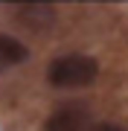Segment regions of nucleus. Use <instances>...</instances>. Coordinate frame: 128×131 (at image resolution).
<instances>
[{
	"label": "nucleus",
	"mask_w": 128,
	"mask_h": 131,
	"mask_svg": "<svg viewBox=\"0 0 128 131\" xmlns=\"http://www.w3.org/2000/svg\"><path fill=\"white\" fill-rule=\"evenodd\" d=\"M15 20L29 32H47L55 26V9L47 3H24L15 6Z\"/></svg>",
	"instance_id": "3"
},
{
	"label": "nucleus",
	"mask_w": 128,
	"mask_h": 131,
	"mask_svg": "<svg viewBox=\"0 0 128 131\" xmlns=\"http://www.w3.org/2000/svg\"><path fill=\"white\" fill-rule=\"evenodd\" d=\"M85 131H125V128L114 125V122H90V125H87Z\"/></svg>",
	"instance_id": "5"
},
{
	"label": "nucleus",
	"mask_w": 128,
	"mask_h": 131,
	"mask_svg": "<svg viewBox=\"0 0 128 131\" xmlns=\"http://www.w3.org/2000/svg\"><path fill=\"white\" fill-rule=\"evenodd\" d=\"M99 76V64L85 52H67L50 61L47 67V82L58 90H70V88H87L93 84V79Z\"/></svg>",
	"instance_id": "1"
},
{
	"label": "nucleus",
	"mask_w": 128,
	"mask_h": 131,
	"mask_svg": "<svg viewBox=\"0 0 128 131\" xmlns=\"http://www.w3.org/2000/svg\"><path fill=\"white\" fill-rule=\"evenodd\" d=\"M90 122H93V117L85 102H64L47 117L44 131H85Z\"/></svg>",
	"instance_id": "2"
},
{
	"label": "nucleus",
	"mask_w": 128,
	"mask_h": 131,
	"mask_svg": "<svg viewBox=\"0 0 128 131\" xmlns=\"http://www.w3.org/2000/svg\"><path fill=\"white\" fill-rule=\"evenodd\" d=\"M29 58V47L24 41H18L15 35H6L0 32V70L6 67H18Z\"/></svg>",
	"instance_id": "4"
}]
</instances>
